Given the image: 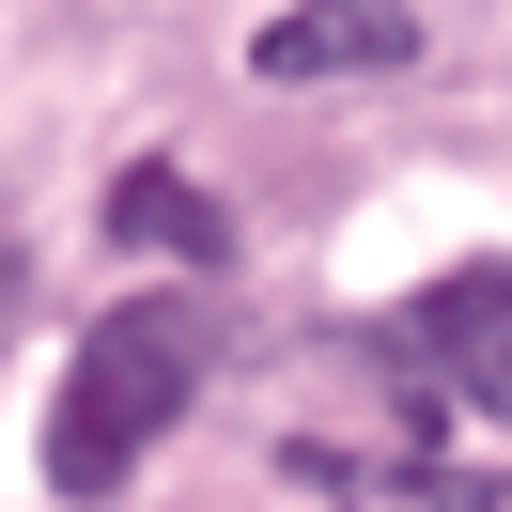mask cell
Here are the masks:
<instances>
[{
	"mask_svg": "<svg viewBox=\"0 0 512 512\" xmlns=\"http://www.w3.org/2000/svg\"><path fill=\"white\" fill-rule=\"evenodd\" d=\"M419 63V16L404 0H280L249 32V78L264 94H295V78H404Z\"/></svg>",
	"mask_w": 512,
	"mask_h": 512,
	"instance_id": "2",
	"label": "cell"
},
{
	"mask_svg": "<svg viewBox=\"0 0 512 512\" xmlns=\"http://www.w3.org/2000/svg\"><path fill=\"white\" fill-rule=\"evenodd\" d=\"M481 326H512V264H466V280L404 295V311L373 326V357H388V373H435V357H466Z\"/></svg>",
	"mask_w": 512,
	"mask_h": 512,
	"instance_id": "5",
	"label": "cell"
},
{
	"mask_svg": "<svg viewBox=\"0 0 512 512\" xmlns=\"http://www.w3.org/2000/svg\"><path fill=\"white\" fill-rule=\"evenodd\" d=\"M326 512H512V481L450 466V450H311Z\"/></svg>",
	"mask_w": 512,
	"mask_h": 512,
	"instance_id": "3",
	"label": "cell"
},
{
	"mask_svg": "<svg viewBox=\"0 0 512 512\" xmlns=\"http://www.w3.org/2000/svg\"><path fill=\"white\" fill-rule=\"evenodd\" d=\"M450 373V404H481V419H512V326H481L466 357H435Z\"/></svg>",
	"mask_w": 512,
	"mask_h": 512,
	"instance_id": "6",
	"label": "cell"
},
{
	"mask_svg": "<svg viewBox=\"0 0 512 512\" xmlns=\"http://www.w3.org/2000/svg\"><path fill=\"white\" fill-rule=\"evenodd\" d=\"M202 404V295H125V311L78 326L63 404H47V481L63 497H125L140 450Z\"/></svg>",
	"mask_w": 512,
	"mask_h": 512,
	"instance_id": "1",
	"label": "cell"
},
{
	"mask_svg": "<svg viewBox=\"0 0 512 512\" xmlns=\"http://www.w3.org/2000/svg\"><path fill=\"white\" fill-rule=\"evenodd\" d=\"M109 249H156V264H187V280H218L233 218L187 187V171H125V187H109Z\"/></svg>",
	"mask_w": 512,
	"mask_h": 512,
	"instance_id": "4",
	"label": "cell"
}]
</instances>
